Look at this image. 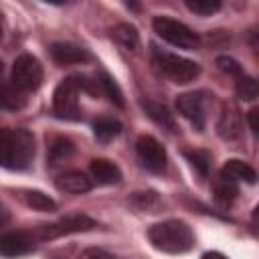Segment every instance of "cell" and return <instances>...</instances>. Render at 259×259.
Segmentation results:
<instances>
[{
  "mask_svg": "<svg viewBox=\"0 0 259 259\" xmlns=\"http://www.w3.org/2000/svg\"><path fill=\"white\" fill-rule=\"evenodd\" d=\"M217 132L223 140H235L241 136V115L239 109L233 103H225L219 123H217Z\"/></svg>",
  "mask_w": 259,
  "mask_h": 259,
  "instance_id": "11",
  "label": "cell"
},
{
  "mask_svg": "<svg viewBox=\"0 0 259 259\" xmlns=\"http://www.w3.org/2000/svg\"><path fill=\"white\" fill-rule=\"evenodd\" d=\"M79 259H115L111 253H107L105 249H99V247H89L85 251H81Z\"/></svg>",
  "mask_w": 259,
  "mask_h": 259,
  "instance_id": "29",
  "label": "cell"
},
{
  "mask_svg": "<svg viewBox=\"0 0 259 259\" xmlns=\"http://www.w3.org/2000/svg\"><path fill=\"white\" fill-rule=\"evenodd\" d=\"M79 85L75 77L63 79L53 93V109L61 119L79 117Z\"/></svg>",
  "mask_w": 259,
  "mask_h": 259,
  "instance_id": "5",
  "label": "cell"
},
{
  "mask_svg": "<svg viewBox=\"0 0 259 259\" xmlns=\"http://www.w3.org/2000/svg\"><path fill=\"white\" fill-rule=\"evenodd\" d=\"M144 109H146V113H148L158 125H162V127H166V130H170V132H176L174 117H172V113H170L164 105L154 103V101H144Z\"/></svg>",
  "mask_w": 259,
  "mask_h": 259,
  "instance_id": "17",
  "label": "cell"
},
{
  "mask_svg": "<svg viewBox=\"0 0 259 259\" xmlns=\"http://www.w3.org/2000/svg\"><path fill=\"white\" fill-rule=\"evenodd\" d=\"M89 172H91V178L97 182V184H115L121 180V172L119 168L109 162V160H103V158H95L91 160L89 164Z\"/></svg>",
  "mask_w": 259,
  "mask_h": 259,
  "instance_id": "13",
  "label": "cell"
},
{
  "mask_svg": "<svg viewBox=\"0 0 259 259\" xmlns=\"http://www.w3.org/2000/svg\"><path fill=\"white\" fill-rule=\"evenodd\" d=\"M8 221H10V212H8V208L0 202V227H4Z\"/></svg>",
  "mask_w": 259,
  "mask_h": 259,
  "instance_id": "31",
  "label": "cell"
},
{
  "mask_svg": "<svg viewBox=\"0 0 259 259\" xmlns=\"http://www.w3.org/2000/svg\"><path fill=\"white\" fill-rule=\"evenodd\" d=\"M148 239H150V243L158 251L172 253V255L186 253L194 245L192 229L186 223L176 221V219H170V221H162V223L152 225L148 229Z\"/></svg>",
  "mask_w": 259,
  "mask_h": 259,
  "instance_id": "2",
  "label": "cell"
},
{
  "mask_svg": "<svg viewBox=\"0 0 259 259\" xmlns=\"http://www.w3.org/2000/svg\"><path fill=\"white\" fill-rule=\"evenodd\" d=\"M97 223L87 217V214H67L63 217L61 221L53 223V225H40L36 231H34V237L38 239H57L61 235H71V233H83V231H89L93 229Z\"/></svg>",
  "mask_w": 259,
  "mask_h": 259,
  "instance_id": "7",
  "label": "cell"
},
{
  "mask_svg": "<svg viewBox=\"0 0 259 259\" xmlns=\"http://www.w3.org/2000/svg\"><path fill=\"white\" fill-rule=\"evenodd\" d=\"M160 204L162 202L156 192H136V196H134V206L140 210H146V212H158Z\"/></svg>",
  "mask_w": 259,
  "mask_h": 259,
  "instance_id": "25",
  "label": "cell"
},
{
  "mask_svg": "<svg viewBox=\"0 0 259 259\" xmlns=\"http://www.w3.org/2000/svg\"><path fill=\"white\" fill-rule=\"evenodd\" d=\"M152 26L160 38H164L166 42H170L174 47L192 51V49H198V45H200V38L196 32H192L186 24H182L170 16H156Z\"/></svg>",
  "mask_w": 259,
  "mask_h": 259,
  "instance_id": "4",
  "label": "cell"
},
{
  "mask_svg": "<svg viewBox=\"0 0 259 259\" xmlns=\"http://www.w3.org/2000/svg\"><path fill=\"white\" fill-rule=\"evenodd\" d=\"M136 152L144 168L150 172H162L166 168V150L152 136H140L136 142Z\"/></svg>",
  "mask_w": 259,
  "mask_h": 259,
  "instance_id": "8",
  "label": "cell"
},
{
  "mask_svg": "<svg viewBox=\"0 0 259 259\" xmlns=\"http://www.w3.org/2000/svg\"><path fill=\"white\" fill-rule=\"evenodd\" d=\"M247 119H249V127H251V132L257 134V132H259V125H257V109H251V111L247 113Z\"/></svg>",
  "mask_w": 259,
  "mask_h": 259,
  "instance_id": "30",
  "label": "cell"
},
{
  "mask_svg": "<svg viewBox=\"0 0 259 259\" xmlns=\"http://www.w3.org/2000/svg\"><path fill=\"white\" fill-rule=\"evenodd\" d=\"M22 200H24L26 206H30L34 210H42V212H51V210L57 208V202L49 194H45L40 190H24L22 192Z\"/></svg>",
  "mask_w": 259,
  "mask_h": 259,
  "instance_id": "18",
  "label": "cell"
},
{
  "mask_svg": "<svg viewBox=\"0 0 259 259\" xmlns=\"http://www.w3.org/2000/svg\"><path fill=\"white\" fill-rule=\"evenodd\" d=\"M217 67H219L223 73H227V75H235V77H241V75H243L241 65H239L233 57H227V55L217 57Z\"/></svg>",
  "mask_w": 259,
  "mask_h": 259,
  "instance_id": "28",
  "label": "cell"
},
{
  "mask_svg": "<svg viewBox=\"0 0 259 259\" xmlns=\"http://www.w3.org/2000/svg\"><path fill=\"white\" fill-rule=\"evenodd\" d=\"M152 57H154V65L158 67V71L164 73L170 81H174L178 85L190 83L200 75L198 63H194L190 59H184L180 55H174V53L162 51L158 47H152Z\"/></svg>",
  "mask_w": 259,
  "mask_h": 259,
  "instance_id": "3",
  "label": "cell"
},
{
  "mask_svg": "<svg viewBox=\"0 0 259 259\" xmlns=\"http://www.w3.org/2000/svg\"><path fill=\"white\" fill-rule=\"evenodd\" d=\"M42 83V67L32 55H20L12 65V85L20 91H34Z\"/></svg>",
  "mask_w": 259,
  "mask_h": 259,
  "instance_id": "6",
  "label": "cell"
},
{
  "mask_svg": "<svg viewBox=\"0 0 259 259\" xmlns=\"http://www.w3.org/2000/svg\"><path fill=\"white\" fill-rule=\"evenodd\" d=\"M51 57L57 65H77L89 59V53L71 42H55L51 47Z\"/></svg>",
  "mask_w": 259,
  "mask_h": 259,
  "instance_id": "12",
  "label": "cell"
},
{
  "mask_svg": "<svg viewBox=\"0 0 259 259\" xmlns=\"http://www.w3.org/2000/svg\"><path fill=\"white\" fill-rule=\"evenodd\" d=\"M113 38L117 40V45H121L125 51H136L140 47V36H138V30L132 26V24H117L115 30H113Z\"/></svg>",
  "mask_w": 259,
  "mask_h": 259,
  "instance_id": "19",
  "label": "cell"
},
{
  "mask_svg": "<svg viewBox=\"0 0 259 259\" xmlns=\"http://www.w3.org/2000/svg\"><path fill=\"white\" fill-rule=\"evenodd\" d=\"M235 91L239 95V99L243 101H253L257 97V81L253 77H247V75H241L237 77V85H235Z\"/></svg>",
  "mask_w": 259,
  "mask_h": 259,
  "instance_id": "24",
  "label": "cell"
},
{
  "mask_svg": "<svg viewBox=\"0 0 259 259\" xmlns=\"http://www.w3.org/2000/svg\"><path fill=\"white\" fill-rule=\"evenodd\" d=\"M200 259H229V257L223 255V253H219V251H208V253H204Z\"/></svg>",
  "mask_w": 259,
  "mask_h": 259,
  "instance_id": "32",
  "label": "cell"
},
{
  "mask_svg": "<svg viewBox=\"0 0 259 259\" xmlns=\"http://www.w3.org/2000/svg\"><path fill=\"white\" fill-rule=\"evenodd\" d=\"M221 176L227 178V180H233V182L243 180V182H247V184H255V180H257V172H255L247 162L237 160V158L227 160V164L223 166Z\"/></svg>",
  "mask_w": 259,
  "mask_h": 259,
  "instance_id": "14",
  "label": "cell"
},
{
  "mask_svg": "<svg viewBox=\"0 0 259 259\" xmlns=\"http://www.w3.org/2000/svg\"><path fill=\"white\" fill-rule=\"evenodd\" d=\"M34 156L32 134L18 130H0V166L8 170H24L30 166Z\"/></svg>",
  "mask_w": 259,
  "mask_h": 259,
  "instance_id": "1",
  "label": "cell"
},
{
  "mask_svg": "<svg viewBox=\"0 0 259 259\" xmlns=\"http://www.w3.org/2000/svg\"><path fill=\"white\" fill-rule=\"evenodd\" d=\"M186 6L202 16H210L217 10H221V2L219 0H186Z\"/></svg>",
  "mask_w": 259,
  "mask_h": 259,
  "instance_id": "27",
  "label": "cell"
},
{
  "mask_svg": "<svg viewBox=\"0 0 259 259\" xmlns=\"http://www.w3.org/2000/svg\"><path fill=\"white\" fill-rule=\"evenodd\" d=\"M91 178H87L83 172H77V170H71V172H65L57 178V188L65 190V192H73V194H81V192H87L91 190Z\"/></svg>",
  "mask_w": 259,
  "mask_h": 259,
  "instance_id": "15",
  "label": "cell"
},
{
  "mask_svg": "<svg viewBox=\"0 0 259 259\" xmlns=\"http://www.w3.org/2000/svg\"><path fill=\"white\" fill-rule=\"evenodd\" d=\"M99 85H101V89L105 91V95L109 97V101H111L113 105H117V107H123V105H125L123 93H121V89H119V85L115 83L113 77H109L107 73H101V75H99Z\"/></svg>",
  "mask_w": 259,
  "mask_h": 259,
  "instance_id": "22",
  "label": "cell"
},
{
  "mask_svg": "<svg viewBox=\"0 0 259 259\" xmlns=\"http://www.w3.org/2000/svg\"><path fill=\"white\" fill-rule=\"evenodd\" d=\"M0 73H2V61H0Z\"/></svg>",
  "mask_w": 259,
  "mask_h": 259,
  "instance_id": "33",
  "label": "cell"
},
{
  "mask_svg": "<svg viewBox=\"0 0 259 259\" xmlns=\"http://www.w3.org/2000/svg\"><path fill=\"white\" fill-rule=\"evenodd\" d=\"M186 158L188 162L192 164V168L200 174V176H206L208 174V168H210V156L202 150H194V152H186Z\"/></svg>",
  "mask_w": 259,
  "mask_h": 259,
  "instance_id": "26",
  "label": "cell"
},
{
  "mask_svg": "<svg viewBox=\"0 0 259 259\" xmlns=\"http://www.w3.org/2000/svg\"><path fill=\"white\" fill-rule=\"evenodd\" d=\"M34 249V235L26 231H12L0 235V255L4 257H20Z\"/></svg>",
  "mask_w": 259,
  "mask_h": 259,
  "instance_id": "10",
  "label": "cell"
},
{
  "mask_svg": "<svg viewBox=\"0 0 259 259\" xmlns=\"http://www.w3.org/2000/svg\"><path fill=\"white\" fill-rule=\"evenodd\" d=\"M204 99H206V93H202V91L182 93V95H178V99H176L178 111H180L198 132L204 130V119H206V113H204Z\"/></svg>",
  "mask_w": 259,
  "mask_h": 259,
  "instance_id": "9",
  "label": "cell"
},
{
  "mask_svg": "<svg viewBox=\"0 0 259 259\" xmlns=\"http://www.w3.org/2000/svg\"><path fill=\"white\" fill-rule=\"evenodd\" d=\"M26 105V97L24 91H20L14 85H6L0 83V109H8V111H18Z\"/></svg>",
  "mask_w": 259,
  "mask_h": 259,
  "instance_id": "16",
  "label": "cell"
},
{
  "mask_svg": "<svg viewBox=\"0 0 259 259\" xmlns=\"http://www.w3.org/2000/svg\"><path fill=\"white\" fill-rule=\"evenodd\" d=\"M237 184L233 182V180H227V178H223L221 176V180L214 184V198H217V202H221V204H231L233 200H235V196H237Z\"/></svg>",
  "mask_w": 259,
  "mask_h": 259,
  "instance_id": "23",
  "label": "cell"
},
{
  "mask_svg": "<svg viewBox=\"0 0 259 259\" xmlns=\"http://www.w3.org/2000/svg\"><path fill=\"white\" fill-rule=\"evenodd\" d=\"M121 132V123L117 119H111V117H103V119H97L93 123V134L99 142H109L113 138H117Z\"/></svg>",
  "mask_w": 259,
  "mask_h": 259,
  "instance_id": "21",
  "label": "cell"
},
{
  "mask_svg": "<svg viewBox=\"0 0 259 259\" xmlns=\"http://www.w3.org/2000/svg\"><path fill=\"white\" fill-rule=\"evenodd\" d=\"M71 154H73V142L69 138L57 136L51 140V144H49V162L51 164H59V162L67 160Z\"/></svg>",
  "mask_w": 259,
  "mask_h": 259,
  "instance_id": "20",
  "label": "cell"
}]
</instances>
